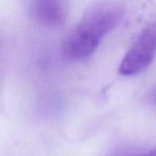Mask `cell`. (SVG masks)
Segmentation results:
<instances>
[{
  "instance_id": "4",
  "label": "cell",
  "mask_w": 156,
  "mask_h": 156,
  "mask_svg": "<svg viewBox=\"0 0 156 156\" xmlns=\"http://www.w3.org/2000/svg\"><path fill=\"white\" fill-rule=\"evenodd\" d=\"M126 156H156V147H152L151 150L141 152V153L132 154V155H126Z\"/></svg>"
},
{
  "instance_id": "3",
  "label": "cell",
  "mask_w": 156,
  "mask_h": 156,
  "mask_svg": "<svg viewBox=\"0 0 156 156\" xmlns=\"http://www.w3.org/2000/svg\"><path fill=\"white\" fill-rule=\"evenodd\" d=\"M28 10L35 22L47 28H59L69 15L67 0H28Z\"/></svg>"
},
{
  "instance_id": "2",
  "label": "cell",
  "mask_w": 156,
  "mask_h": 156,
  "mask_svg": "<svg viewBox=\"0 0 156 156\" xmlns=\"http://www.w3.org/2000/svg\"><path fill=\"white\" fill-rule=\"evenodd\" d=\"M156 56V22L147 26L134 41L119 65L124 76L142 73L153 62Z\"/></svg>"
},
{
  "instance_id": "5",
  "label": "cell",
  "mask_w": 156,
  "mask_h": 156,
  "mask_svg": "<svg viewBox=\"0 0 156 156\" xmlns=\"http://www.w3.org/2000/svg\"><path fill=\"white\" fill-rule=\"evenodd\" d=\"M152 100H153V103L156 105V89H155V91H154V93H153V96H152Z\"/></svg>"
},
{
  "instance_id": "1",
  "label": "cell",
  "mask_w": 156,
  "mask_h": 156,
  "mask_svg": "<svg viewBox=\"0 0 156 156\" xmlns=\"http://www.w3.org/2000/svg\"><path fill=\"white\" fill-rule=\"evenodd\" d=\"M124 10L115 0H96L83 13L80 20L65 35L62 54L69 61H83L90 57L105 35L113 30L123 17Z\"/></svg>"
}]
</instances>
